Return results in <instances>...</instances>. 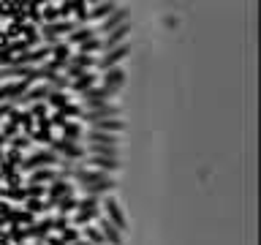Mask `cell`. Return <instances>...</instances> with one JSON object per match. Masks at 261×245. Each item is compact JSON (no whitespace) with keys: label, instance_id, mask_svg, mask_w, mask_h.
I'll return each instance as SVG.
<instances>
[{"label":"cell","instance_id":"cell-1","mask_svg":"<svg viewBox=\"0 0 261 245\" xmlns=\"http://www.w3.org/2000/svg\"><path fill=\"white\" fill-rule=\"evenodd\" d=\"M76 28H79V24L71 22V19H65V22H52V24H44V28L38 30V36H41V41H46L44 46L52 49V46H57V44L63 41V38H60L63 33H68V36H71V33L76 30Z\"/></svg>","mask_w":261,"mask_h":245},{"label":"cell","instance_id":"cell-2","mask_svg":"<svg viewBox=\"0 0 261 245\" xmlns=\"http://www.w3.org/2000/svg\"><path fill=\"white\" fill-rule=\"evenodd\" d=\"M55 163H60V155L52 153V150L46 147V150H36L30 158H24V161L19 163V169L30 175V172H36V169H52Z\"/></svg>","mask_w":261,"mask_h":245},{"label":"cell","instance_id":"cell-3","mask_svg":"<svg viewBox=\"0 0 261 245\" xmlns=\"http://www.w3.org/2000/svg\"><path fill=\"white\" fill-rule=\"evenodd\" d=\"M101 218V199H95V196H85V199L79 202L76 212H73V224L76 226H87L90 220H98Z\"/></svg>","mask_w":261,"mask_h":245},{"label":"cell","instance_id":"cell-4","mask_svg":"<svg viewBox=\"0 0 261 245\" xmlns=\"http://www.w3.org/2000/svg\"><path fill=\"white\" fill-rule=\"evenodd\" d=\"M117 95L114 87H90L87 93H82V112H90V109H98V106H106L109 98Z\"/></svg>","mask_w":261,"mask_h":245},{"label":"cell","instance_id":"cell-5","mask_svg":"<svg viewBox=\"0 0 261 245\" xmlns=\"http://www.w3.org/2000/svg\"><path fill=\"white\" fill-rule=\"evenodd\" d=\"M49 150L63 155V161H82L87 155L85 147L79 142H68V139H52V142H49Z\"/></svg>","mask_w":261,"mask_h":245},{"label":"cell","instance_id":"cell-6","mask_svg":"<svg viewBox=\"0 0 261 245\" xmlns=\"http://www.w3.org/2000/svg\"><path fill=\"white\" fill-rule=\"evenodd\" d=\"M101 207H103V212H106V220H109V224H114L120 229V232H125L128 229V220H125V215H122V207H120V202L114 199L112 193H106L103 199H101Z\"/></svg>","mask_w":261,"mask_h":245},{"label":"cell","instance_id":"cell-7","mask_svg":"<svg viewBox=\"0 0 261 245\" xmlns=\"http://www.w3.org/2000/svg\"><path fill=\"white\" fill-rule=\"evenodd\" d=\"M73 191H76V185H71L68 180H52V183L46 185V196H49V204H55L60 202V199H65V196H73Z\"/></svg>","mask_w":261,"mask_h":245},{"label":"cell","instance_id":"cell-8","mask_svg":"<svg viewBox=\"0 0 261 245\" xmlns=\"http://www.w3.org/2000/svg\"><path fill=\"white\" fill-rule=\"evenodd\" d=\"M130 52V46L128 44H120V46H114V49H109V52H106L103 57H98L95 60V65L101 71H109V68H117V63L122 60V57H125Z\"/></svg>","mask_w":261,"mask_h":245},{"label":"cell","instance_id":"cell-9","mask_svg":"<svg viewBox=\"0 0 261 245\" xmlns=\"http://www.w3.org/2000/svg\"><path fill=\"white\" fill-rule=\"evenodd\" d=\"M112 117H120V106L117 104H106V106H98V109L82 112V120H87L90 126H93V122H101V120H112Z\"/></svg>","mask_w":261,"mask_h":245},{"label":"cell","instance_id":"cell-10","mask_svg":"<svg viewBox=\"0 0 261 245\" xmlns=\"http://www.w3.org/2000/svg\"><path fill=\"white\" fill-rule=\"evenodd\" d=\"M76 117H82V106L79 104H68L65 109H57L55 114H49V122H52V128L55 126L63 128L65 122H71V120H76Z\"/></svg>","mask_w":261,"mask_h":245},{"label":"cell","instance_id":"cell-11","mask_svg":"<svg viewBox=\"0 0 261 245\" xmlns=\"http://www.w3.org/2000/svg\"><path fill=\"white\" fill-rule=\"evenodd\" d=\"M125 22H128V8H120V6H117V8H114V11L101 22V28H98L95 33H112V30H117L120 24H125Z\"/></svg>","mask_w":261,"mask_h":245},{"label":"cell","instance_id":"cell-12","mask_svg":"<svg viewBox=\"0 0 261 245\" xmlns=\"http://www.w3.org/2000/svg\"><path fill=\"white\" fill-rule=\"evenodd\" d=\"M98 232H101V237H103V242H109V245H122V232L114 224H109L103 215L98 218Z\"/></svg>","mask_w":261,"mask_h":245},{"label":"cell","instance_id":"cell-13","mask_svg":"<svg viewBox=\"0 0 261 245\" xmlns=\"http://www.w3.org/2000/svg\"><path fill=\"white\" fill-rule=\"evenodd\" d=\"M52 224H55V218H44V220H36L33 226H24V232H28V237H33L36 242H44L49 232H52Z\"/></svg>","mask_w":261,"mask_h":245},{"label":"cell","instance_id":"cell-14","mask_svg":"<svg viewBox=\"0 0 261 245\" xmlns=\"http://www.w3.org/2000/svg\"><path fill=\"white\" fill-rule=\"evenodd\" d=\"M128 33H130V24H128V22H125V24H120L117 30H112L109 36L101 41V49H103V52H109V49L120 46V44H125V36H128Z\"/></svg>","mask_w":261,"mask_h":245},{"label":"cell","instance_id":"cell-15","mask_svg":"<svg viewBox=\"0 0 261 245\" xmlns=\"http://www.w3.org/2000/svg\"><path fill=\"white\" fill-rule=\"evenodd\" d=\"M52 122H49V117H44V120H38V128L30 134V142H52Z\"/></svg>","mask_w":261,"mask_h":245},{"label":"cell","instance_id":"cell-16","mask_svg":"<svg viewBox=\"0 0 261 245\" xmlns=\"http://www.w3.org/2000/svg\"><path fill=\"white\" fill-rule=\"evenodd\" d=\"M93 131H101V134H114L117 136L122 128H125V120H117V117H112V120H101V122H93L90 126Z\"/></svg>","mask_w":261,"mask_h":245},{"label":"cell","instance_id":"cell-17","mask_svg":"<svg viewBox=\"0 0 261 245\" xmlns=\"http://www.w3.org/2000/svg\"><path fill=\"white\" fill-rule=\"evenodd\" d=\"M122 85H125V71H122V68H109V71H103V87L120 90Z\"/></svg>","mask_w":261,"mask_h":245},{"label":"cell","instance_id":"cell-18","mask_svg":"<svg viewBox=\"0 0 261 245\" xmlns=\"http://www.w3.org/2000/svg\"><path fill=\"white\" fill-rule=\"evenodd\" d=\"M90 38H95V28H90V24H79V28L68 36L65 44H85V41H90Z\"/></svg>","mask_w":261,"mask_h":245},{"label":"cell","instance_id":"cell-19","mask_svg":"<svg viewBox=\"0 0 261 245\" xmlns=\"http://www.w3.org/2000/svg\"><path fill=\"white\" fill-rule=\"evenodd\" d=\"M52 180H57V169H36V172H30L28 183L30 185H44V183H52Z\"/></svg>","mask_w":261,"mask_h":245},{"label":"cell","instance_id":"cell-20","mask_svg":"<svg viewBox=\"0 0 261 245\" xmlns=\"http://www.w3.org/2000/svg\"><path fill=\"white\" fill-rule=\"evenodd\" d=\"M87 163H93L98 172H106V175L120 169V161L117 158H95V155H87Z\"/></svg>","mask_w":261,"mask_h":245},{"label":"cell","instance_id":"cell-21","mask_svg":"<svg viewBox=\"0 0 261 245\" xmlns=\"http://www.w3.org/2000/svg\"><path fill=\"white\" fill-rule=\"evenodd\" d=\"M85 153L95 155V158H117V155H120V150H117V147H112V144H90Z\"/></svg>","mask_w":261,"mask_h":245},{"label":"cell","instance_id":"cell-22","mask_svg":"<svg viewBox=\"0 0 261 245\" xmlns=\"http://www.w3.org/2000/svg\"><path fill=\"white\" fill-rule=\"evenodd\" d=\"M95 79H98L95 74H93V71H87L85 77H79V79H73V82H71V90L82 95V93H87L90 87H95Z\"/></svg>","mask_w":261,"mask_h":245},{"label":"cell","instance_id":"cell-23","mask_svg":"<svg viewBox=\"0 0 261 245\" xmlns=\"http://www.w3.org/2000/svg\"><path fill=\"white\" fill-rule=\"evenodd\" d=\"M95 65V57H87V55H71V60L65 68H73V71H90Z\"/></svg>","mask_w":261,"mask_h":245},{"label":"cell","instance_id":"cell-24","mask_svg":"<svg viewBox=\"0 0 261 245\" xmlns=\"http://www.w3.org/2000/svg\"><path fill=\"white\" fill-rule=\"evenodd\" d=\"M87 142L90 144H112V147H117V136H114V134H101V131L90 128L87 131Z\"/></svg>","mask_w":261,"mask_h":245},{"label":"cell","instance_id":"cell-25","mask_svg":"<svg viewBox=\"0 0 261 245\" xmlns=\"http://www.w3.org/2000/svg\"><path fill=\"white\" fill-rule=\"evenodd\" d=\"M76 207H79V202L73 199V196H65V199H60L55 204V210H57V215H60V218H68L71 212H76Z\"/></svg>","mask_w":261,"mask_h":245},{"label":"cell","instance_id":"cell-26","mask_svg":"<svg viewBox=\"0 0 261 245\" xmlns=\"http://www.w3.org/2000/svg\"><path fill=\"white\" fill-rule=\"evenodd\" d=\"M114 8H117L114 3H98V6H93V8L87 11V22H90V19H106V16H109Z\"/></svg>","mask_w":261,"mask_h":245},{"label":"cell","instance_id":"cell-27","mask_svg":"<svg viewBox=\"0 0 261 245\" xmlns=\"http://www.w3.org/2000/svg\"><path fill=\"white\" fill-rule=\"evenodd\" d=\"M22 41H24V44H28L30 49L33 46H36V44H41V36H38V28H36V24H30V22H24L22 24Z\"/></svg>","mask_w":261,"mask_h":245},{"label":"cell","instance_id":"cell-28","mask_svg":"<svg viewBox=\"0 0 261 245\" xmlns=\"http://www.w3.org/2000/svg\"><path fill=\"white\" fill-rule=\"evenodd\" d=\"M85 136V128L79 126V122H65L63 126V139H68V142H79V139Z\"/></svg>","mask_w":261,"mask_h":245},{"label":"cell","instance_id":"cell-29","mask_svg":"<svg viewBox=\"0 0 261 245\" xmlns=\"http://www.w3.org/2000/svg\"><path fill=\"white\" fill-rule=\"evenodd\" d=\"M24 210L30 212V215H38V212H46L52 210V204L44 202V199H24Z\"/></svg>","mask_w":261,"mask_h":245},{"label":"cell","instance_id":"cell-30","mask_svg":"<svg viewBox=\"0 0 261 245\" xmlns=\"http://www.w3.org/2000/svg\"><path fill=\"white\" fill-rule=\"evenodd\" d=\"M41 19H44V24L60 22V11H57V6H52V3H46L44 8H41Z\"/></svg>","mask_w":261,"mask_h":245},{"label":"cell","instance_id":"cell-31","mask_svg":"<svg viewBox=\"0 0 261 245\" xmlns=\"http://www.w3.org/2000/svg\"><path fill=\"white\" fill-rule=\"evenodd\" d=\"M71 101L65 98V93H57V90H52L49 93V98H46V106H55V109H65Z\"/></svg>","mask_w":261,"mask_h":245},{"label":"cell","instance_id":"cell-32","mask_svg":"<svg viewBox=\"0 0 261 245\" xmlns=\"http://www.w3.org/2000/svg\"><path fill=\"white\" fill-rule=\"evenodd\" d=\"M95 52H101V38H90V41H85V44H79V55L93 57Z\"/></svg>","mask_w":261,"mask_h":245},{"label":"cell","instance_id":"cell-33","mask_svg":"<svg viewBox=\"0 0 261 245\" xmlns=\"http://www.w3.org/2000/svg\"><path fill=\"white\" fill-rule=\"evenodd\" d=\"M60 240L65 245H73L76 240H82V232H79V229H73V226H68V229H63V232H60Z\"/></svg>","mask_w":261,"mask_h":245},{"label":"cell","instance_id":"cell-34","mask_svg":"<svg viewBox=\"0 0 261 245\" xmlns=\"http://www.w3.org/2000/svg\"><path fill=\"white\" fill-rule=\"evenodd\" d=\"M82 240H87L90 245H101V242H103V237H101V232H98V229L87 226L85 232H82Z\"/></svg>","mask_w":261,"mask_h":245},{"label":"cell","instance_id":"cell-35","mask_svg":"<svg viewBox=\"0 0 261 245\" xmlns=\"http://www.w3.org/2000/svg\"><path fill=\"white\" fill-rule=\"evenodd\" d=\"M44 193H46V185H24V196L28 199H44Z\"/></svg>","mask_w":261,"mask_h":245},{"label":"cell","instance_id":"cell-36","mask_svg":"<svg viewBox=\"0 0 261 245\" xmlns=\"http://www.w3.org/2000/svg\"><path fill=\"white\" fill-rule=\"evenodd\" d=\"M6 199H11V202H24V199H28V196H24V185L6 188Z\"/></svg>","mask_w":261,"mask_h":245},{"label":"cell","instance_id":"cell-37","mask_svg":"<svg viewBox=\"0 0 261 245\" xmlns=\"http://www.w3.org/2000/svg\"><path fill=\"white\" fill-rule=\"evenodd\" d=\"M28 112L33 114V120H44V117H49V106H46V101H44V104H33Z\"/></svg>","mask_w":261,"mask_h":245},{"label":"cell","instance_id":"cell-38","mask_svg":"<svg viewBox=\"0 0 261 245\" xmlns=\"http://www.w3.org/2000/svg\"><path fill=\"white\" fill-rule=\"evenodd\" d=\"M8 142H11V150H19V153H22V150H28V147L33 144L30 139H28V136H22V134H19V136H14V139H8Z\"/></svg>","mask_w":261,"mask_h":245},{"label":"cell","instance_id":"cell-39","mask_svg":"<svg viewBox=\"0 0 261 245\" xmlns=\"http://www.w3.org/2000/svg\"><path fill=\"white\" fill-rule=\"evenodd\" d=\"M24 19H33V22H38V19H41V6H38V3H30V6H24Z\"/></svg>","mask_w":261,"mask_h":245},{"label":"cell","instance_id":"cell-40","mask_svg":"<svg viewBox=\"0 0 261 245\" xmlns=\"http://www.w3.org/2000/svg\"><path fill=\"white\" fill-rule=\"evenodd\" d=\"M0 134H3L6 136V142H8V139H14V136H19V126H14V122H3V128H0Z\"/></svg>","mask_w":261,"mask_h":245},{"label":"cell","instance_id":"cell-41","mask_svg":"<svg viewBox=\"0 0 261 245\" xmlns=\"http://www.w3.org/2000/svg\"><path fill=\"white\" fill-rule=\"evenodd\" d=\"M8 65H14V52L11 49H0V68H8Z\"/></svg>","mask_w":261,"mask_h":245},{"label":"cell","instance_id":"cell-42","mask_svg":"<svg viewBox=\"0 0 261 245\" xmlns=\"http://www.w3.org/2000/svg\"><path fill=\"white\" fill-rule=\"evenodd\" d=\"M6 161H8V163H14V166L19 169V163H22V153H19V150H8Z\"/></svg>","mask_w":261,"mask_h":245},{"label":"cell","instance_id":"cell-43","mask_svg":"<svg viewBox=\"0 0 261 245\" xmlns=\"http://www.w3.org/2000/svg\"><path fill=\"white\" fill-rule=\"evenodd\" d=\"M19 8H22V6H8V3H3V6H0V16H14Z\"/></svg>","mask_w":261,"mask_h":245},{"label":"cell","instance_id":"cell-44","mask_svg":"<svg viewBox=\"0 0 261 245\" xmlns=\"http://www.w3.org/2000/svg\"><path fill=\"white\" fill-rule=\"evenodd\" d=\"M71 224H68V218H60V215H57L55 218V224H52V229H57V232H63V229H68Z\"/></svg>","mask_w":261,"mask_h":245},{"label":"cell","instance_id":"cell-45","mask_svg":"<svg viewBox=\"0 0 261 245\" xmlns=\"http://www.w3.org/2000/svg\"><path fill=\"white\" fill-rule=\"evenodd\" d=\"M6 36H8V38H16V36H22V24H11V28L6 30Z\"/></svg>","mask_w":261,"mask_h":245},{"label":"cell","instance_id":"cell-46","mask_svg":"<svg viewBox=\"0 0 261 245\" xmlns=\"http://www.w3.org/2000/svg\"><path fill=\"white\" fill-rule=\"evenodd\" d=\"M44 242H46V245H65V242L60 240V237H52V234H49V237H46Z\"/></svg>","mask_w":261,"mask_h":245},{"label":"cell","instance_id":"cell-47","mask_svg":"<svg viewBox=\"0 0 261 245\" xmlns=\"http://www.w3.org/2000/svg\"><path fill=\"white\" fill-rule=\"evenodd\" d=\"M6 212H11V204H8V202H3V199H0V215H6Z\"/></svg>","mask_w":261,"mask_h":245},{"label":"cell","instance_id":"cell-48","mask_svg":"<svg viewBox=\"0 0 261 245\" xmlns=\"http://www.w3.org/2000/svg\"><path fill=\"white\" fill-rule=\"evenodd\" d=\"M8 46V36H6V33H0V49H6Z\"/></svg>","mask_w":261,"mask_h":245},{"label":"cell","instance_id":"cell-49","mask_svg":"<svg viewBox=\"0 0 261 245\" xmlns=\"http://www.w3.org/2000/svg\"><path fill=\"white\" fill-rule=\"evenodd\" d=\"M73 245H90L87 240H76V242H73Z\"/></svg>","mask_w":261,"mask_h":245},{"label":"cell","instance_id":"cell-50","mask_svg":"<svg viewBox=\"0 0 261 245\" xmlns=\"http://www.w3.org/2000/svg\"><path fill=\"white\" fill-rule=\"evenodd\" d=\"M3 142H6V136H3V134H0V150H3Z\"/></svg>","mask_w":261,"mask_h":245},{"label":"cell","instance_id":"cell-51","mask_svg":"<svg viewBox=\"0 0 261 245\" xmlns=\"http://www.w3.org/2000/svg\"><path fill=\"white\" fill-rule=\"evenodd\" d=\"M3 158H6V153H3V150H0V163H3Z\"/></svg>","mask_w":261,"mask_h":245},{"label":"cell","instance_id":"cell-52","mask_svg":"<svg viewBox=\"0 0 261 245\" xmlns=\"http://www.w3.org/2000/svg\"><path fill=\"white\" fill-rule=\"evenodd\" d=\"M0 85H3V68H0Z\"/></svg>","mask_w":261,"mask_h":245},{"label":"cell","instance_id":"cell-53","mask_svg":"<svg viewBox=\"0 0 261 245\" xmlns=\"http://www.w3.org/2000/svg\"><path fill=\"white\" fill-rule=\"evenodd\" d=\"M36 245H44V242H36Z\"/></svg>","mask_w":261,"mask_h":245},{"label":"cell","instance_id":"cell-54","mask_svg":"<svg viewBox=\"0 0 261 245\" xmlns=\"http://www.w3.org/2000/svg\"><path fill=\"white\" fill-rule=\"evenodd\" d=\"M19 245H24V242H19Z\"/></svg>","mask_w":261,"mask_h":245},{"label":"cell","instance_id":"cell-55","mask_svg":"<svg viewBox=\"0 0 261 245\" xmlns=\"http://www.w3.org/2000/svg\"><path fill=\"white\" fill-rule=\"evenodd\" d=\"M0 180H3V177H0Z\"/></svg>","mask_w":261,"mask_h":245}]
</instances>
